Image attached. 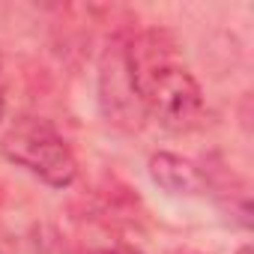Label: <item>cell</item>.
Returning <instances> with one entry per match:
<instances>
[{
  "instance_id": "obj_7",
  "label": "cell",
  "mask_w": 254,
  "mask_h": 254,
  "mask_svg": "<svg viewBox=\"0 0 254 254\" xmlns=\"http://www.w3.org/2000/svg\"><path fill=\"white\" fill-rule=\"evenodd\" d=\"M236 254H254V251H251V245H242V248H239Z\"/></svg>"
},
{
  "instance_id": "obj_3",
  "label": "cell",
  "mask_w": 254,
  "mask_h": 254,
  "mask_svg": "<svg viewBox=\"0 0 254 254\" xmlns=\"http://www.w3.org/2000/svg\"><path fill=\"white\" fill-rule=\"evenodd\" d=\"M111 51H105L102 57V108L114 123H126L132 120L135 111V84L129 75V60H126V48L123 45H108ZM141 105V102H138Z\"/></svg>"
},
{
  "instance_id": "obj_1",
  "label": "cell",
  "mask_w": 254,
  "mask_h": 254,
  "mask_svg": "<svg viewBox=\"0 0 254 254\" xmlns=\"http://www.w3.org/2000/svg\"><path fill=\"white\" fill-rule=\"evenodd\" d=\"M129 75L141 108L171 132H189L203 117V90L197 78L165 51L150 48L147 36L126 48Z\"/></svg>"
},
{
  "instance_id": "obj_6",
  "label": "cell",
  "mask_w": 254,
  "mask_h": 254,
  "mask_svg": "<svg viewBox=\"0 0 254 254\" xmlns=\"http://www.w3.org/2000/svg\"><path fill=\"white\" fill-rule=\"evenodd\" d=\"M3 108H6V96H3V87H0V120H3Z\"/></svg>"
},
{
  "instance_id": "obj_2",
  "label": "cell",
  "mask_w": 254,
  "mask_h": 254,
  "mask_svg": "<svg viewBox=\"0 0 254 254\" xmlns=\"http://www.w3.org/2000/svg\"><path fill=\"white\" fill-rule=\"evenodd\" d=\"M0 153L51 189H69L78 180V159L72 147L39 117H18L0 138Z\"/></svg>"
},
{
  "instance_id": "obj_8",
  "label": "cell",
  "mask_w": 254,
  "mask_h": 254,
  "mask_svg": "<svg viewBox=\"0 0 254 254\" xmlns=\"http://www.w3.org/2000/svg\"><path fill=\"white\" fill-rule=\"evenodd\" d=\"M0 69H3V57H0Z\"/></svg>"
},
{
  "instance_id": "obj_5",
  "label": "cell",
  "mask_w": 254,
  "mask_h": 254,
  "mask_svg": "<svg viewBox=\"0 0 254 254\" xmlns=\"http://www.w3.org/2000/svg\"><path fill=\"white\" fill-rule=\"evenodd\" d=\"M90 254H141L138 248L126 245V242H111V245H102V248H93Z\"/></svg>"
},
{
  "instance_id": "obj_4",
  "label": "cell",
  "mask_w": 254,
  "mask_h": 254,
  "mask_svg": "<svg viewBox=\"0 0 254 254\" xmlns=\"http://www.w3.org/2000/svg\"><path fill=\"white\" fill-rule=\"evenodd\" d=\"M150 177L159 189H165L174 197H200L206 191L203 174L183 156L174 153H156L150 156Z\"/></svg>"
}]
</instances>
